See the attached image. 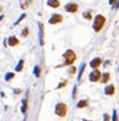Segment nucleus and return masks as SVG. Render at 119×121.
Returning <instances> with one entry per match:
<instances>
[{"label": "nucleus", "instance_id": "nucleus-1", "mask_svg": "<svg viewBox=\"0 0 119 121\" xmlns=\"http://www.w3.org/2000/svg\"><path fill=\"white\" fill-rule=\"evenodd\" d=\"M105 23H106V18L102 16V14H97L96 17H95V21H94V30L96 31V32H99V31H101V29L104 28V25H105Z\"/></svg>", "mask_w": 119, "mask_h": 121}, {"label": "nucleus", "instance_id": "nucleus-2", "mask_svg": "<svg viewBox=\"0 0 119 121\" xmlns=\"http://www.w3.org/2000/svg\"><path fill=\"white\" fill-rule=\"evenodd\" d=\"M64 59H65V62L63 66H66V65H72L76 60V54L72 49H67L65 53H64Z\"/></svg>", "mask_w": 119, "mask_h": 121}, {"label": "nucleus", "instance_id": "nucleus-3", "mask_svg": "<svg viewBox=\"0 0 119 121\" xmlns=\"http://www.w3.org/2000/svg\"><path fill=\"white\" fill-rule=\"evenodd\" d=\"M55 114L58 116H66L67 114V106L65 104V103H58V104L55 106Z\"/></svg>", "mask_w": 119, "mask_h": 121}, {"label": "nucleus", "instance_id": "nucleus-4", "mask_svg": "<svg viewBox=\"0 0 119 121\" xmlns=\"http://www.w3.org/2000/svg\"><path fill=\"white\" fill-rule=\"evenodd\" d=\"M65 11L66 12H70V13H75L78 11V5L75 3H70V4H66L65 5Z\"/></svg>", "mask_w": 119, "mask_h": 121}, {"label": "nucleus", "instance_id": "nucleus-5", "mask_svg": "<svg viewBox=\"0 0 119 121\" xmlns=\"http://www.w3.org/2000/svg\"><path fill=\"white\" fill-rule=\"evenodd\" d=\"M100 78H101V72L97 71V70H94L89 74V80L90 82H97V80H100Z\"/></svg>", "mask_w": 119, "mask_h": 121}, {"label": "nucleus", "instance_id": "nucleus-6", "mask_svg": "<svg viewBox=\"0 0 119 121\" xmlns=\"http://www.w3.org/2000/svg\"><path fill=\"white\" fill-rule=\"evenodd\" d=\"M63 21V16L61 14H53L52 17L49 18V24H58Z\"/></svg>", "mask_w": 119, "mask_h": 121}, {"label": "nucleus", "instance_id": "nucleus-7", "mask_svg": "<svg viewBox=\"0 0 119 121\" xmlns=\"http://www.w3.org/2000/svg\"><path fill=\"white\" fill-rule=\"evenodd\" d=\"M39 41H40V46L45 44V41H43V24L41 22L39 23Z\"/></svg>", "mask_w": 119, "mask_h": 121}, {"label": "nucleus", "instance_id": "nucleus-8", "mask_svg": "<svg viewBox=\"0 0 119 121\" xmlns=\"http://www.w3.org/2000/svg\"><path fill=\"white\" fill-rule=\"evenodd\" d=\"M7 42H9V46L10 47H14V46H18L19 44V40L17 39L16 36H10L7 39Z\"/></svg>", "mask_w": 119, "mask_h": 121}, {"label": "nucleus", "instance_id": "nucleus-9", "mask_svg": "<svg viewBox=\"0 0 119 121\" xmlns=\"http://www.w3.org/2000/svg\"><path fill=\"white\" fill-rule=\"evenodd\" d=\"M47 5L49 7H53V9H57L60 6V3L59 0H47Z\"/></svg>", "mask_w": 119, "mask_h": 121}, {"label": "nucleus", "instance_id": "nucleus-10", "mask_svg": "<svg viewBox=\"0 0 119 121\" xmlns=\"http://www.w3.org/2000/svg\"><path fill=\"white\" fill-rule=\"evenodd\" d=\"M114 91H115V89H114V86L112 84L111 85H107L106 88H105V94L108 95V96H112L114 94Z\"/></svg>", "mask_w": 119, "mask_h": 121}, {"label": "nucleus", "instance_id": "nucleus-11", "mask_svg": "<svg viewBox=\"0 0 119 121\" xmlns=\"http://www.w3.org/2000/svg\"><path fill=\"white\" fill-rule=\"evenodd\" d=\"M100 65H101V59H100V58H95V59H93V60L90 61V66H92L93 68H95V70H96Z\"/></svg>", "mask_w": 119, "mask_h": 121}, {"label": "nucleus", "instance_id": "nucleus-12", "mask_svg": "<svg viewBox=\"0 0 119 121\" xmlns=\"http://www.w3.org/2000/svg\"><path fill=\"white\" fill-rule=\"evenodd\" d=\"M27 108H28V98H27V96L23 98V101H22V113L23 114H25L27 113Z\"/></svg>", "mask_w": 119, "mask_h": 121}, {"label": "nucleus", "instance_id": "nucleus-13", "mask_svg": "<svg viewBox=\"0 0 119 121\" xmlns=\"http://www.w3.org/2000/svg\"><path fill=\"white\" fill-rule=\"evenodd\" d=\"M86 107H88V101L87 99H81L77 103V108H86Z\"/></svg>", "mask_w": 119, "mask_h": 121}, {"label": "nucleus", "instance_id": "nucleus-14", "mask_svg": "<svg viewBox=\"0 0 119 121\" xmlns=\"http://www.w3.org/2000/svg\"><path fill=\"white\" fill-rule=\"evenodd\" d=\"M40 73H41V68H40L39 65H36L35 67H34V76H35L36 78H39L40 77Z\"/></svg>", "mask_w": 119, "mask_h": 121}, {"label": "nucleus", "instance_id": "nucleus-15", "mask_svg": "<svg viewBox=\"0 0 119 121\" xmlns=\"http://www.w3.org/2000/svg\"><path fill=\"white\" fill-rule=\"evenodd\" d=\"M84 68H86V64H82L81 66H79V71H78V77H77V79L78 80H81V78H82V73H83V71H84Z\"/></svg>", "mask_w": 119, "mask_h": 121}, {"label": "nucleus", "instance_id": "nucleus-16", "mask_svg": "<svg viewBox=\"0 0 119 121\" xmlns=\"http://www.w3.org/2000/svg\"><path fill=\"white\" fill-rule=\"evenodd\" d=\"M23 65H24V60L22 59V60H19L18 65L16 66V72H21V71L23 70Z\"/></svg>", "mask_w": 119, "mask_h": 121}, {"label": "nucleus", "instance_id": "nucleus-17", "mask_svg": "<svg viewBox=\"0 0 119 121\" xmlns=\"http://www.w3.org/2000/svg\"><path fill=\"white\" fill-rule=\"evenodd\" d=\"M108 80H110V73H104V74H102V79H101V82H102L104 84H106Z\"/></svg>", "mask_w": 119, "mask_h": 121}, {"label": "nucleus", "instance_id": "nucleus-18", "mask_svg": "<svg viewBox=\"0 0 119 121\" xmlns=\"http://www.w3.org/2000/svg\"><path fill=\"white\" fill-rule=\"evenodd\" d=\"M13 77H14V73H13V72H9V73L5 74V80H6V82H10Z\"/></svg>", "mask_w": 119, "mask_h": 121}, {"label": "nucleus", "instance_id": "nucleus-19", "mask_svg": "<svg viewBox=\"0 0 119 121\" xmlns=\"http://www.w3.org/2000/svg\"><path fill=\"white\" fill-rule=\"evenodd\" d=\"M24 17H25V13H23V14H21V16H19V18H18V19H17V21H16V22H14L13 24H14V25H17V24H18L19 22H22V21L24 19Z\"/></svg>", "mask_w": 119, "mask_h": 121}, {"label": "nucleus", "instance_id": "nucleus-20", "mask_svg": "<svg viewBox=\"0 0 119 121\" xmlns=\"http://www.w3.org/2000/svg\"><path fill=\"white\" fill-rule=\"evenodd\" d=\"M83 17H84L86 19H92V13H90V11L84 12V13H83Z\"/></svg>", "mask_w": 119, "mask_h": 121}, {"label": "nucleus", "instance_id": "nucleus-21", "mask_svg": "<svg viewBox=\"0 0 119 121\" xmlns=\"http://www.w3.org/2000/svg\"><path fill=\"white\" fill-rule=\"evenodd\" d=\"M28 34H29V29H28V28H24L23 31H22V36H23V37H27Z\"/></svg>", "mask_w": 119, "mask_h": 121}, {"label": "nucleus", "instance_id": "nucleus-22", "mask_svg": "<svg viewBox=\"0 0 119 121\" xmlns=\"http://www.w3.org/2000/svg\"><path fill=\"white\" fill-rule=\"evenodd\" d=\"M112 121H118V116H117V112L113 110V114H112Z\"/></svg>", "mask_w": 119, "mask_h": 121}, {"label": "nucleus", "instance_id": "nucleus-23", "mask_svg": "<svg viewBox=\"0 0 119 121\" xmlns=\"http://www.w3.org/2000/svg\"><path fill=\"white\" fill-rule=\"evenodd\" d=\"M66 84H67V82H66V80H64V82H61V83H60V84H59V85L57 86V89H60V88H64V86H65Z\"/></svg>", "mask_w": 119, "mask_h": 121}, {"label": "nucleus", "instance_id": "nucleus-24", "mask_svg": "<svg viewBox=\"0 0 119 121\" xmlns=\"http://www.w3.org/2000/svg\"><path fill=\"white\" fill-rule=\"evenodd\" d=\"M76 89H77V86L75 85L73 86V90H72V98H76Z\"/></svg>", "mask_w": 119, "mask_h": 121}, {"label": "nucleus", "instance_id": "nucleus-25", "mask_svg": "<svg viewBox=\"0 0 119 121\" xmlns=\"http://www.w3.org/2000/svg\"><path fill=\"white\" fill-rule=\"evenodd\" d=\"M69 72H70L71 74H73V73L76 72V67H73V66H72V67L70 68V70H69Z\"/></svg>", "mask_w": 119, "mask_h": 121}, {"label": "nucleus", "instance_id": "nucleus-26", "mask_svg": "<svg viewBox=\"0 0 119 121\" xmlns=\"http://www.w3.org/2000/svg\"><path fill=\"white\" fill-rule=\"evenodd\" d=\"M104 121H110V115L108 114H105L104 115Z\"/></svg>", "mask_w": 119, "mask_h": 121}, {"label": "nucleus", "instance_id": "nucleus-27", "mask_svg": "<svg viewBox=\"0 0 119 121\" xmlns=\"http://www.w3.org/2000/svg\"><path fill=\"white\" fill-rule=\"evenodd\" d=\"M13 92H14L16 95H18V94H21V92H22V90H21V89H14V90H13Z\"/></svg>", "mask_w": 119, "mask_h": 121}, {"label": "nucleus", "instance_id": "nucleus-28", "mask_svg": "<svg viewBox=\"0 0 119 121\" xmlns=\"http://www.w3.org/2000/svg\"><path fill=\"white\" fill-rule=\"evenodd\" d=\"M115 1H117V0H110V5H114Z\"/></svg>", "mask_w": 119, "mask_h": 121}, {"label": "nucleus", "instance_id": "nucleus-29", "mask_svg": "<svg viewBox=\"0 0 119 121\" xmlns=\"http://www.w3.org/2000/svg\"><path fill=\"white\" fill-rule=\"evenodd\" d=\"M118 7H119V0H118V3L114 5V9H118Z\"/></svg>", "mask_w": 119, "mask_h": 121}, {"label": "nucleus", "instance_id": "nucleus-30", "mask_svg": "<svg viewBox=\"0 0 119 121\" xmlns=\"http://www.w3.org/2000/svg\"><path fill=\"white\" fill-rule=\"evenodd\" d=\"M3 18H4V16H1V14H0V21H1Z\"/></svg>", "mask_w": 119, "mask_h": 121}, {"label": "nucleus", "instance_id": "nucleus-31", "mask_svg": "<svg viewBox=\"0 0 119 121\" xmlns=\"http://www.w3.org/2000/svg\"><path fill=\"white\" fill-rule=\"evenodd\" d=\"M1 11H3V7H1V6H0V12H1Z\"/></svg>", "mask_w": 119, "mask_h": 121}, {"label": "nucleus", "instance_id": "nucleus-32", "mask_svg": "<svg viewBox=\"0 0 119 121\" xmlns=\"http://www.w3.org/2000/svg\"><path fill=\"white\" fill-rule=\"evenodd\" d=\"M83 121H90V120H83Z\"/></svg>", "mask_w": 119, "mask_h": 121}, {"label": "nucleus", "instance_id": "nucleus-33", "mask_svg": "<svg viewBox=\"0 0 119 121\" xmlns=\"http://www.w3.org/2000/svg\"><path fill=\"white\" fill-rule=\"evenodd\" d=\"M23 121H27V119H25V117H24V120H23Z\"/></svg>", "mask_w": 119, "mask_h": 121}]
</instances>
